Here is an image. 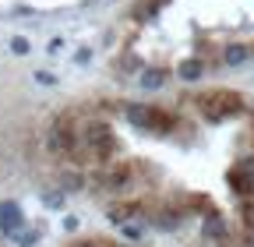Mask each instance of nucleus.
Masks as SVG:
<instances>
[{
  "instance_id": "f257e3e1",
  "label": "nucleus",
  "mask_w": 254,
  "mask_h": 247,
  "mask_svg": "<svg viewBox=\"0 0 254 247\" xmlns=\"http://www.w3.org/2000/svg\"><path fill=\"white\" fill-rule=\"evenodd\" d=\"M46 148L74 187L106 198L110 219L177 230L190 219L180 187L190 166H254V99L222 85L85 99L53 117Z\"/></svg>"
},
{
  "instance_id": "f03ea898",
  "label": "nucleus",
  "mask_w": 254,
  "mask_h": 247,
  "mask_svg": "<svg viewBox=\"0 0 254 247\" xmlns=\"http://www.w3.org/2000/svg\"><path fill=\"white\" fill-rule=\"evenodd\" d=\"M113 64L127 78L205 85L254 64V0H134Z\"/></svg>"
}]
</instances>
